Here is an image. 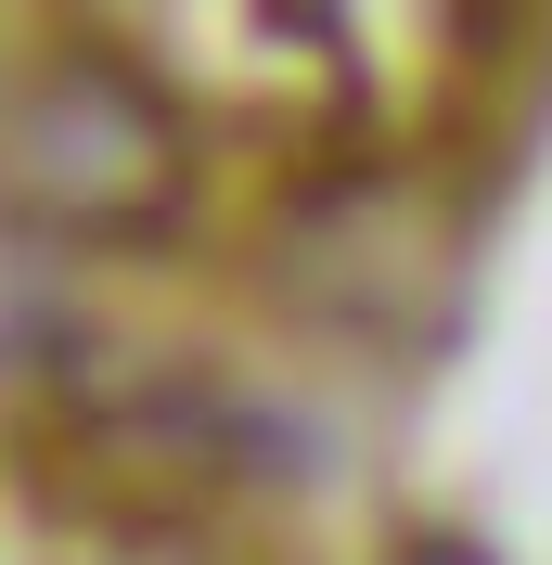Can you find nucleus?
<instances>
[{"instance_id":"1","label":"nucleus","mask_w":552,"mask_h":565,"mask_svg":"<svg viewBox=\"0 0 552 565\" xmlns=\"http://www.w3.org/2000/svg\"><path fill=\"white\" fill-rule=\"evenodd\" d=\"M13 193L65 232H129L180 193V116L155 104V77L116 52H77L26 90L13 116Z\"/></svg>"}]
</instances>
